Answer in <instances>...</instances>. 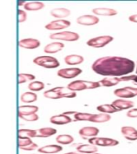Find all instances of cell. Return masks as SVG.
<instances>
[{
    "label": "cell",
    "instance_id": "20",
    "mask_svg": "<svg viewBox=\"0 0 137 154\" xmlns=\"http://www.w3.org/2000/svg\"><path fill=\"white\" fill-rule=\"evenodd\" d=\"M62 150V146H60L59 144H48L39 148L38 149V152L44 154H53L59 152Z\"/></svg>",
    "mask_w": 137,
    "mask_h": 154
},
{
    "label": "cell",
    "instance_id": "1",
    "mask_svg": "<svg viewBox=\"0 0 137 154\" xmlns=\"http://www.w3.org/2000/svg\"><path fill=\"white\" fill-rule=\"evenodd\" d=\"M134 61L121 56H103L94 61L91 69L103 76H126L134 72Z\"/></svg>",
    "mask_w": 137,
    "mask_h": 154
},
{
    "label": "cell",
    "instance_id": "6",
    "mask_svg": "<svg viewBox=\"0 0 137 154\" xmlns=\"http://www.w3.org/2000/svg\"><path fill=\"white\" fill-rule=\"evenodd\" d=\"M114 38L111 35H101L95 38H90L87 41V45L94 48H101L108 45V43L112 42Z\"/></svg>",
    "mask_w": 137,
    "mask_h": 154
},
{
    "label": "cell",
    "instance_id": "30",
    "mask_svg": "<svg viewBox=\"0 0 137 154\" xmlns=\"http://www.w3.org/2000/svg\"><path fill=\"white\" fill-rule=\"evenodd\" d=\"M38 111V107L35 105H22L19 106L18 112L19 114H32L37 113Z\"/></svg>",
    "mask_w": 137,
    "mask_h": 154
},
{
    "label": "cell",
    "instance_id": "5",
    "mask_svg": "<svg viewBox=\"0 0 137 154\" xmlns=\"http://www.w3.org/2000/svg\"><path fill=\"white\" fill-rule=\"evenodd\" d=\"M50 39L60 41H67V42H75L79 39V35L73 31H62L56 33L50 34L49 35Z\"/></svg>",
    "mask_w": 137,
    "mask_h": 154
},
{
    "label": "cell",
    "instance_id": "32",
    "mask_svg": "<svg viewBox=\"0 0 137 154\" xmlns=\"http://www.w3.org/2000/svg\"><path fill=\"white\" fill-rule=\"evenodd\" d=\"M18 136L21 137H29V138H35L36 136L35 129H28V128H23L19 129L18 132Z\"/></svg>",
    "mask_w": 137,
    "mask_h": 154
},
{
    "label": "cell",
    "instance_id": "18",
    "mask_svg": "<svg viewBox=\"0 0 137 154\" xmlns=\"http://www.w3.org/2000/svg\"><path fill=\"white\" fill-rule=\"evenodd\" d=\"M75 149L78 152L84 154H92L98 151L97 146L91 144H77Z\"/></svg>",
    "mask_w": 137,
    "mask_h": 154
},
{
    "label": "cell",
    "instance_id": "7",
    "mask_svg": "<svg viewBox=\"0 0 137 154\" xmlns=\"http://www.w3.org/2000/svg\"><path fill=\"white\" fill-rule=\"evenodd\" d=\"M88 142L89 144H93L96 146L102 147L115 146V145L119 144V141L117 140L108 138V137H92L88 140Z\"/></svg>",
    "mask_w": 137,
    "mask_h": 154
},
{
    "label": "cell",
    "instance_id": "21",
    "mask_svg": "<svg viewBox=\"0 0 137 154\" xmlns=\"http://www.w3.org/2000/svg\"><path fill=\"white\" fill-rule=\"evenodd\" d=\"M71 14V11L67 8L60 7V8H54L50 11V15L57 19H64Z\"/></svg>",
    "mask_w": 137,
    "mask_h": 154
},
{
    "label": "cell",
    "instance_id": "3",
    "mask_svg": "<svg viewBox=\"0 0 137 154\" xmlns=\"http://www.w3.org/2000/svg\"><path fill=\"white\" fill-rule=\"evenodd\" d=\"M101 87L99 82L87 81V80H75L71 82L67 86L69 90L72 91H79L87 90V89H95Z\"/></svg>",
    "mask_w": 137,
    "mask_h": 154
},
{
    "label": "cell",
    "instance_id": "29",
    "mask_svg": "<svg viewBox=\"0 0 137 154\" xmlns=\"http://www.w3.org/2000/svg\"><path fill=\"white\" fill-rule=\"evenodd\" d=\"M55 140L58 144L67 145V144H72V142L74 141V137L68 134H61L56 137Z\"/></svg>",
    "mask_w": 137,
    "mask_h": 154
},
{
    "label": "cell",
    "instance_id": "36",
    "mask_svg": "<svg viewBox=\"0 0 137 154\" xmlns=\"http://www.w3.org/2000/svg\"><path fill=\"white\" fill-rule=\"evenodd\" d=\"M33 143L31 138H29V137H19V142H18V145H19V149H22V148H24V147H26L30 145Z\"/></svg>",
    "mask_w": 137,
    "mask_h": 154
},
{
    "label": "cell",
    "instance_id": "35",
    "mask_svg": "<svg viewBox=\"0 0 137 154\" xmlns=\"http://www.w3.org/2000/svg\"><path fill=\"white\" fill-rule=\"evenodd\" d=\"M19 117L21 118L22 120H25V121H28V122H33L38 120V116L36 113H32V114H19Z\"/></svg>",
    "mask_w": 137,
    "mask_h": 154
},
{
    "label": "cell",
    "instance_id": "17",
    "mask_svg": "<svg viewBox=\"0 0 137 154\" xmlns=\"http://www.w3.org/2000/svg\"><path fill=\"white\" fill-rule=\"evenodd\" d=\"M92 13L96 16H115L118 14L117 11L112 8L97 7L92 9Z\"/></svg>",
    "mask_w": 137,
    "mask_h": 154
},
{
    "label": "cell",
    "instance_id": "33",
    "mask_svg": "<svg viewBox=\"0 0 137 154\" xmlns=\"http://www.w3.org/2000/svg\"><path fill=\"white\" fill-rule=\"evenodd\" d=\"M93 114L87 112H76L74 115L75 121H90Z\"/></svg>",
    "mask_w": 137,
    "mask_h": 154
},
{
    "label": "cell",
    "instance_id": "42",
    "mask_svg": "<svg viewBox=\"0 0 137 154\" xmlns=\"http://www.w3.org/2000/svg\"><path fill=\"white\" fill-rule=\"evenodd\" d=\"M77 112H75V111H72V112H63V114H65V115H75V113H76Z\"/></svg>",
    "mask_w": 137,
    "mask_h": 154
},
{
    "label": "cell",
    "instance_id": "14",
    "mask_svg": "<svg viewBox=\"0 0 137 154\" xmlns=\"http://www.w3.org/2000/svg\"><path fill=\"white\" fill-rule=\"evenodd\" d=\"M111 103L117 108L119 112L132 108L135 105V103L133 101L125 100V99H117V100H115L113 101Z\"/></svg>",
    "mask_w": 137,
    "mask_h": 154
},
{
    "label": "cell",
    "instance_id": "26",
    "mask_svg": "<svg viewBox=\"0 0 137 154\" xmlns=\"http://www.w3.org/2000/svg\"><path fill=\"white\" fill-rule=\"evenodd\" d=\"M96 109L99 112L106 113V114H109V115L119 112V110L115 108V106L113 105L112 103H111V104H101V105H99L96 108Z\"/></svg>",
    "mask_w": 137,
    "mask_h": 154
},
{
    "label": "cell",
    "instance_id": "10",
    "mask_svg": "<svg viewBox=\"0 0 137 154\" xmlns=\"http://www.w3.org/2000/svg\"><path fill=\"white\" fill-rule=\"evenodd\" d=\"M82 73V70L78 67H69V68H62L58 71V76L63 79H73L77 77Z\"/></svg>",
    "mask_w": 137,
    "mask_h": 154
},
{
    "label": "cell",
    "instance_id": "27",
    "mask_svg": "<svg viewBox=\"0 0 137 154\" xmlns=\"http://www.w3.org/2000/svg\"><path fill=\"white\" fill-rule=\"evenodd\" d=\"M111 119L109 114L106 113H99V114H93V116L91 117L90 122L93 123H105L108 122Z\"/></svg>",
    "mask_w": 137,
    "mask_h": 154
},
{
    "label": "cell",
    "instance_id": "4",
    "mask_svg": "<svg viewBox=\"0 0 137 154\" xmlns=\"http://www.w3.org/2000/svg\"><path fill=\"white\" fill-rule=\"evenodd\" d=\"M33 63L35 64L38 65L39 67L47 68V69H55L59 67V62L55 57L50 55H42L35 58L33 60Z\"/></svg>",
    "mask_w": 137,
    "mask_h": 154
},
{
    "label": "cell",
    "instance_id": "43",
    "mask_svg": "<svg viewBox=\"0 0 137 154\" xmlns=\"http://www.w3.org/2000/svg\"><path fill=\"white\" fill-rule=\"evenodd\" d=\"M64 154H84V153H80V152H67V153Z\"/></svg>",
    "mask_w": 137,
    "mask_h": 154
},
{
    "label": "cell",
    "instance_id": "22",
    "mask_svg": "<svg viewBox=\"0 0 137 154\" xmlns=\"http://www.w3.org/2000/svg\"><path fill=\"white\" fill-rule=\"evenodd\" d=\"M35 130V137H38V138H47V137H51L57 132L56 129L53 128H42Z\"/></svg>",
    "mask_w": 137,
    "mask_h": 154
},
{
    "label": "cell",
    "instance_id": "28",
    "mask_svg": "<svg viewBox=\"0 0 137 154\" xmlns=\"http://www.w3.org/2000/svg\"><path fill=\"white\" fill-rule=\"evenodd\" d=\"M38 96L33 91H26L24 92L20 96V100L23 103H33L37 100Z\"/></svg>",
    "mask_w": 137,
    "mask_h": 154
},
{
    "label": "cell",
    "instance_id": "34",
    "mask_svg": "<svg viewBox=\"0 0 137 154\" xmlns=\"http://www.w3.org/2000/svg\"><path fill=\"white\" fill-rule=\"evenodd\" d=\"M44 84L42 81H32L28 84V89L31 91H39L44 88Z\"/></svg>",
    "mask_w": 137,
    "mask_h": 154
},
{
    "label": "cell",
    "instance_id": "39",
    "mask_svg": "<svg viewBox=\"0 0 137 154\" xmlns=\"http://www.w3.org/2000/svg\"><path fill=\"white\" fill-rule=\"evenodd\" d=\"M127 116L129 118H137V108H132L128 110Z\"/></svg>",
    "mask_w": 137,
    "mask_h": 154
},
{
    "label": "cell",
    "instance_id": "8",
    "mask_svg": "<svg viewBox=\"0 0 137 154\" xmlns=\"http://www.w3.org/2000/svg\"><path fill=\"white\" fill-rule=\"evenodd\" d=\"M114 95L118 96L120 99H131L135 96H137V88L133 87H124L121 88L115 89L114 91Z\"/></svg>",
    "mask_w": 137,
    "mask_h": 154
},
{
    "label": "cell",
    "instance_id": "31",
    "mask_svg": "<svg viewBox=\"0 0 137 154\" xmlns=\"http://www.w3.org/2000/svg\"><path fill=\"white\" fill-rule=\"evenodd\" d=\"M35 79V76L32 74H28V73H20L18 75V83L19 84H22L26 82L33 81Z\"/></svg>",
    "mask_w": 137,
    "mask_h": 154
},
{
    "label": "cell",
    "instance_id": "24",
    "mask_svg": "<svg viewBox=\"0 0 137 154\" xmlns=\"http://www.w3.org/2000/svg\"><path fill=\"white\" fill-rule=\"evenodd\" d=\"M45 7V4L42 2H26L23 8L28 11H40Z\"/></svg>",
    "mask_w": 137,
    "mask_h": 154
},
{
    "label": "cell",
    "instance_id": "37",
    "mask_svg": "<svg viewBox=\"0 0 137 154\" xmlns=\"http://www.w3.org/2000/svg\"><path fill=\"white\" fill-rule=\"evenodd\" d=\"M121 81H131L137 86V75H128L126 76L120 77Z\"/></svg>",
    "mask_w": 137,
    "mask_h": 154
},
{
    "label": "cell",
    "instance_id": "19",
    "mask_svg": "<svg viewBox=\"0 0 137 154\" xmlns=\"http://www.w3.org/2000/svg\"><path fill=\"white\" fill-rule=\"evenodd\" d=\"M65 45L61 42H53V43H48L47 45L45 46L43 49L44 52L47 54H55L64 48Z\"/></svg>",
    "mask_w": 137,
    "mask_h": 154
},
{
    "label": "cell",
    "instance_id": "25",
    "mask_svg": "<svg viewBox=\"0 0 137 154\" xmlns=\"http://www.w3.org/2000/svg\"><path fill=\"white\" fill-rule=\"evenodd\" d=\"M120 81L121 80L119 77H106L99 82L100 83L101 86L110 88V87H114L119 84Z\"/></svg>",
    "mask_w": 137,
    "mask_h": 154
},
{
    "label": "cell",
    "instance_id": "41",
    "mask_svg": "<svg viewBox=\"0 0 137 154\" xmlns=\"http://www.w3.org/2000/svg\"><path fill=\"white\" fill-rule=\"evenodd\" d=\"M128 19H129V21L132 22V23H137V14H132L131 16H129Z\"/></svg>",
    "mask_w": 137,
    "mask_h": 154
},
{
    "label": "cell",
    "instance_id": "11",
    "mask_svg": "<svg viewBox=\"0 0 137 154\" xmlns=\"http://www.w3.org/2000/svg\"><path fill=\"white\" fill-rule=\"evenodd\" d=\"M77 23L83 26H93L99 22V19L96 15L92 14H84L77 18Z\"/></svg>",
    "mask_w": 137,
    "mask_h": 154
},
{
    "label": "cell",
    "instance_id": "12",
    "mask_svg": "<svg viewBox=\"0 0 137 154\" xmlns=\"http://www.w3.org/2000/svg\"><path fill=\"white\" fill-rule=\"evenodd\" d=\"M99 130L96 127H92V126H87V127L82 128L79 131V136L84 140L90 139L92 137H96L99 134Z\"/></svg>",
    "mask_w": 137,
    "mask_h": 154
},
{
    "label": "cell",
    "instance_id": "45",
    "mask_svg": "<svg viewBox=\"0 0 137 154\" xmlns=\"http://www.w3.org/2000/svg\"><path fill=\"white\" fill-rule=\"evenodd\" d=\"M92 154H101V153H97V152H95V153H92Z\"/></svg>",
    "mask_w": 137,
    "mask_h": 154
},
{
    "label": "cell",
    "instance_id": "13",
    "mask_svg": "<svg viewBox=\"0 0 137 154\" xmlns=\"http://www.w3.org/2000/svg\"><path fill=\"white\" fill-rule=\"evenodd\" d=\"M40 41L36 39V38H23L19 42V45L20 48H25V49H29V50H33L36 49L40 46Z\"/></svg>",
    "mask_w": 137,
    "mask_h": 154
},
{
    "label": "cell",
    "instance_id": "44",
    "mask_svg": "<svg viewBox=\"0 0 137 154\" xmlns=\"http://www.w3.org/2000/svg\"><path fill=\"white\" fill-rule=\"evenodd\" d=\"M135 72H136V74H137V63H136V68H135Z\"/></svg>",
    "mask_w": 137,
    "mask_h": 154
},
{
    "label": "cell",
    "instance_id": "9",
    "mask_svg": "<svg viewBox=\"0 0 137 154\" xmlns=\"http://www.w3.org/2000/svg\"><path fill=\"white\" fill-rule=\"evenodd\" d=\"M71 26V22L66 19H56L50 22L45 26V28L49 31H60L67 28Z\"/></svg>",
    "mask_w": 137,
    "mask_h": 154
},
{
    "label": "cell",
    "instance_id": "16",
    "mask_svg": "<svg viewBox=\"0 0 137 154\" xmlns=\"http://www.w3.org/2000/svg\"><path fill=\"white\" fill-rule=\"evenodd\" d=\"M120 131L125 139L132 141L137 140V130L135 128L132 126H123Z\"/></svg>",
    "mask_w": 137,
    "mask_h": 154
},
{
    "label": "cell",
    "instance_id": "40",
    "mask_svg": "<svg viewBox=\"0 0 137 154\" xmlns=\"http://www.w3.org/2000/svg\"><path fill=\"white\" fill-rule=\"evenodd\" d=\"M38 149V145L35 144V143H32L31 144L28 145V146L24 147V148H22V150H25V151H32V150H35V149Z\"/></svg>",
    "mask_w": 137,
    "mask_h": 154
},
{
    "label": "cell",
    "instance_id": "2",
    "mask_svg": "<svg viewBox=\"0 0 137 154\" xmlns=\"http://www.w3.org/2000/svg\"><path fill=\"white\" fill-rule=\"evenodd\" d=\"M45 98L51 100H59L62 98H75L76 96V92L72 91L67 88V87H56L54 88L49 89L43 92Z\"/></svg>",
    "mask_w": 137,
    "mask_h": 154
},
{
    "label": "cell",
    "instance_id": "15",
    "mask_svg": "<svg viewBox=\"0 0 137 154\" xmlns=\"http://www.w3.org/2000/svg\"><path fill=\"white\" fill-rule=\"evenodd\" d=\"M50 122L53 125H64L72 123V120L69 116H67L62 113V114H59V115H55L51 116L50 118Z\"/></svg>",
    "mask_w": 137,
    "mask_h": 154
},
{
    "label": "cell",
    "instance_id": "23",
    "mask_svg": "<svg viewBox=\"0 0 137 154\" xmlns=\"http://www.w3.org/2000/svg\"><path fill=\"white\" fill-rule=\"evenodd\" d=\"M84 61V58L79 55H68L65 56L64 62L67 65H78Z\"/></svg>",
    "mask_w": 137,
    "mask_h": 154
},
{
    "label": "cell",
    "instance_id": "38",
    "mask_svg": "<svg viewBox=\"0 0 137 154\" xmlns=\"http://www.w3.org/2000/svg\"><path fill=\"white\" fill-rule=\"evenodd\" d=\"M18 16H19V23H23L27 19V14L26 11H24L23 10H19L18 11Z\"/></svg>",
    "mask_w": 137,
    "mask_h": 154
}]
</instances>
